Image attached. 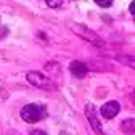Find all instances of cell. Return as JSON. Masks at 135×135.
<instances>
[{
  "instance_id": "cell-12",
  "label": "cell",
  "mask_w": 135,
  "mask_h": 135,
  "mask_svg": "<svg viewBox=\"0 0 135 135\" xmlns=\"http://www.w3.org/2000/svg\"><path fill=\"white\" fill-rule=\"evenodd\" d=\"M32 135H47V133H44V132H34Z\"/></svg>"
},
{
  "instance_id": "cell-8",
  "label": "cell",
  "mask_w": 135,
  "mask_h": 135,
  "mask_svg": "<svg viewBox=\"0 0 135 135\" xmlns=\"http://www.w3.org/2000/svg\"><path fill=\"white\" fill-rule=\"evenodd\" d=\"M117 60H119L121 63H124L126 66H130L135 69V56H129V55H124V56H117Z\"/></svg>"
},
{
  "instance_id": "cell-4",
  "label": "cell",
  "mask_w": 135,
  "mask_h": 135,
  "mask_svg": "<svg viewBox=\"0 0 135 135\" xmlns=\"http://www.w3.org/2000/svg\"><path fill=\"white\" fill-rule=\"evenodd\" d=\"M119 113V103L117 101H108L101 106V116L105 117V119H113V117Z\"/></svg>"
},
{
  "instance_id": "cell-5",
  "label": "cell",
  "mask_w": 135,
  "mask_h": 135,
  "mask_svg": "<svg viewBox=\"0 0 135 135\" xmlns=\"http://www.w3.org/2000/svg\"><path fill=\"white\" fill-rule=\"evenodd\" d=\"M69 71H71L73 76H76V77L80 79V77H85V76H87L89 68H87L85 63H82V61H73V63L69 64Z\"/></svg>"
},
{
  "instance_id": "cell-1",
  "label": "cell",
  "mask_w": 135,
  "mask_h": 135,
  "mask_svg": "<svg viewBox=\"0 0 135 135\" xmlns=\"http://www.w3.org/2000/svg\"><path fill=\"white\" fill-rule=\"evenodd\" d=\"M26 79L29 84H32V85H36L39 89H45V90H52L55 85H53V82L50 80L48 76L42 74V73H37V71H31L26 74Z\"/></svg>"
},
{
  "instance_id": "cell-11",
  "label": "cell",
  "mask_w": 135,
  "mask_h": 135,
  "mask_svg": "<svg viewBox=\"0 0 135 135\" xmlns=\"http://www.w3.org/2000/svg\"><path fill=\"white\" fill-rule=\"evenodd\" d=\"M129 10H130V13H132V15H135V0H132V3H130Z\"/></svg>"
},
{
  "instance_id": "cell-10",
  "label": "cell",
  "mask_w": 135,
  "mask_h": 135,
  "mask_svg": "<svg viewBox=\"0 0 135 135\" xmlns=\"http://www.w3.org/2000/svg\"><path fill=\"white\" fill-rule=\"evenodd\" d=\"M95 3L98 7H101V8H108V7H111L113 0H95Z\"/></svg>"
},
{
  "instance_id": "cell-6",
  "label": "cell",
  "mask_w": 135,
  "mask_h": 135,
  "mask_svg": "<svg viewBox=\"0 0 135 135\" xmlns=\"http://www.w3.org/2000/svg\"><path fill=\"white\" fill-rule=\"evenodd\" d=\"M85 113H87V117H89V121H90V126L95 129V132L101 133V124L98 122L97 116H95V108H93V105H87Z\"/></svg>"
},
{
  "instance_id": "cell-3",
  "label": "cell",
  "mask_w": 135,
  "mask_h": 135,
  "mask_svg": "<svg viewBox=\"0 0 135 135\" xmlns=\"http://www.w3.org/2000/svg\"><path fill=\"white\" fill-rule=\"evenodd\" d=\"M73 29H74V31H76V32L79 34V36H80V37H84V39H85V40H89V42H92V44H95V45H100V47H101V45H103V42H101V40H100V37L97 36V34H95V32H92V31H89L87 27H84V26H80V27H77V26L74 24V26H73Z\"/></svg>"
},
{
  "instance_id": "cell-9",
  "label": "cell",
  "mask_w": 135,
  "mask_h": 135,
  "mask_svg": "<svg viewBox=\"0 0 135 135\" xmlns=\"http://www.w3.org/2000/svg\"><path fill=\"white\" fill-rule=\"evenodd\" d=\"M45 2H47V5L50 8H58V7H61L63 0H45Z\"/></svg>"
},
{
  "instance_id": "cell-7",
  "label": "cell",
  "mask_w": 135,
  "mask_h": 135,
  "mask_svg": "<svg viewBox=\"0 0 135 135\" xmlns=\"http://www.w3.org/2000/svg\"><path fill=\"white\" fill-rule=\"evenodd\" d=\"M121 127H122V132H124L126 135L135 133V119H126Z\"/></svg>"
},
{
  "instance_id": "cell-2",
  "label": "cell",
  "mask_w": 135,
  "mask_h": 135,
  "mask_svg": "<svg viewBox=\"0 0 135 135\" xmlns=\"http://www.w3.org/2000/svg\"><path fill=\"white\" fill-rule=\"evenodd\" d=\"M44 109L37 105H26L23 109H21V117L24 122H29V124H34V122H39L42 117H44Z\"/></svg>"
}]
</instances>
